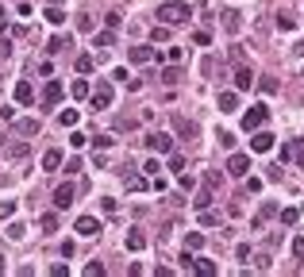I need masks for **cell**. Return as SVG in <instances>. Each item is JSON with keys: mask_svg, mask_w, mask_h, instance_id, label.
<instances>
[{"mask_svg": "<svg viewBox=\"0 0 304 277\" xmlns=\"http://www.w3.org/2000/svg\"><path fill=\"white\" fill-rule=\"evenodd\" d=\"M189 19V4H181V0H165V4H158V23L165 27H177Z\"/></svg>", "mask_w": 304, "mask_h": 277, "instance_id": "obj_1", "label": "cell"}, {"mask_svg": "<svg viewBox=\"0 0 304 277\" xmlns=\"http://www.w3.org/2000/svg\"><path fill=\"white\" fill-rule=\"evenodd\" d=\"M143 143H147V150H150V154H170V150H174V138L165 135V131H150V135L143 138Z\"/></svg>", "mask_w": 304, "mask_h": 277, "instance_id": "obj_2", "label": "cell"}, {"mask_svg": "<svg viewBox=\"0 0 304 277\" xmlns=\"http://www.w3.org/2000/svg\"><path fill=\"white\" fill-rule=\"evenodd\" d=\"M266 120H269V108H266V104H254L251 112L243 116V131H258V127H266Z\"/></svg>", "mask_w": 304, "mask_h": 277, "instance_id": "obj_3", "label": "cell"}, {"mask_svg": "<svg viewBox=\"0 0 304 277\" xmlns=\"http://www.w3.org/2000/svg\"><path fill=\"white\" fill-rule=\"evenodd\" d=\"M89 100H93L96 112L100 108H112V85L108 81H96V89H89Z\"/></svg>", "mask_w": 304, "mask_h": 277, "instance_id": "obj_4", "label": "cell"}, {"mask_svg": "<svg viewBox=\"0 0 304 277\" xmlns=\"http://www.w3.org/2000/svg\"><path fill=\"white\" fill-rule=\"evenodd\" d=\"M251 150L254 154H269V150H273V135H269V131H251Z\"/></svg>", "mask_w": 304, "mask_h": 277, "instance_id": "obj_5", "label": "cell"}, {"mask_svg": "<svg viewBox=\"0 0 304 277\" xmlns=\"http://www.w3.org/2000/svg\"><path fill=\"white\" fill-rule=\"evenodd\" d=\"M227 173L231 177H246L251 173V154H231L227 158Z\"/></svg>", "mask_w": 304, "mask_h": 277, "instance_id": "obj_6", "label": "cell"}, {"mask_svg": "<svg viewBox=\"0 0 304 277\" xmlns=\"http://www.w3.org/2000/svg\"><path fill=\"white\" fill-rule=\"evenodd\" d=\"M73 231H77V235H85V239H93V235H100V219H96V216H77Z\"/></svg>", "mask_w": 304, "mask_h": 277, "instance_id": "obj_7", "label": "cell"}, {"mask_svg": "<svg viewBox=\"0 0 304 277\" xmlns=\"http://www.w3.org/2000/svg\"><path fill=\"white\" fill-rule=\"evenodd\" d=\"M127 62H135V66L154 62V46H131V50H127Z\"/></svg>", "mask_w": 304, "mask_h": 277, "instance_id": "obj_8", "label": "cell"}, {"mask_svg": "<svg viewBox=\"0 0 304 277\" xmlns=\"http://www.w3.org/2000/svg\"><path fill=\"white\" fill-rule=\"evenodd\" d=\"M73 197H77V189H73V185H58V189H54V208H70Z\"/></svg>", "mask_w": 304, "mask_h": 277, "instance_id": "obj_9", "label": "cell"}, {"mask_svg": "<svg viewBox=\"0 0 304 277\" xmlns=\"http://www.w3.org/2000/svg\"><path fill=\"white\" fill-rule=\"evenodd\" d=\"M58 100H62V85H58V81H46V89H43V104H46V108H54Z\"/></svg>", "mask_w": 304, "mask_h": 277, "instance_id": "obj_10", "label": "cell"}, {"mask_svg": "<svg viewBox=\"0 0 304 277\" xmlns=\"http://www.w3.org/2000/svg\"><path fill=\"white\" fill-rule=\"evenodd\" d=\"M254 85V73H251V69H235V93H246V89H251Z\"/></svg>", "mask_w": 304, "mask_h": 277, "instance_id": "obj_11", "label": "cell"}, {"mask_svg": "<svg viewBox=\"0 0 304 277\" xmlns=\"http://www.w3.org/2000/svg\"><path fill=\"white\" fill-rule=\"evenodd\" d=\"M16 100L31 104V100H35V85H31V81H19V85H16Z\"/></svg>", "mask_w": 304, "mask_h": 277, "instance_id": "obj_12", "label": "cell"}, {"mask_svg": "<svg viewBox=\"0 0 304 277\" xmlns=\"http://www.w3.org/2000/svg\"><path fill=\"white\" fill-rule=\"evenodd\" d=\"M224 27H227L231 35H235V31H243V16H239L235 8H227V12H224Z\"/></svg>", "mask_w": 304, "mask_h": 277, "instance_id": "obj_13", "label": "cell"}, {"mask_svg": "<svg viewBox=\"0 0 304 277\" xmlns=\"http://www.w3.org/2000/svg\"><path fill=\"white\" fill-rule=\"evenodd\" d=\"M192 269L204 273V277H216L219 273V266H216V262H208V258H192Z\"/></svg>", "mask_w": 304, "mask_h": 277, "instance_id": "obj_14", "label": "cell"}, {"mask_svg": "<svg viewBox=\"0 0 304 277\" xmlns=\"http://www.w3.org/2000/svg\"><path fill=\"white\" fill-rule=\"evenodd\" d=\"M143 246H147V235H143L139 227H131L127 231V251H143Z\"/></svg>", "mask_w": 304, "mask_h": 277, "instance_id": "obj_15", "label": "cell"}, {"mask_svg": "<svg viewBox=\"0 0 304 277\" xmlns=\"http://www.w3.org/2000/svg\"><path fill=\"white\" fill-rule=\"evenodd\" d=\"M239 108V93H219V112H235Z\"/></svg>", "mask_w": 304, "mask_h": 277, "instance_id": "obj_16", "label": "cell"}, {"mask_svg": "<svg viewBox=\"0 0 304 277\" xmlns=\"http://www.w3.org/2000/svg\"><path fill=\"white\" fill-rule=\"evenodd\" d=\"M273 212H278V204H262V212H258V216H254V219H251V227H254V231H258V227H262V224H266V219H269V216H273Z\"/></svg>", "mask_w": 304, "mask_h": 277, "instance_id": "obj_17", "label": "cell"}, {"mask_svg": "<svg viewBox=\"0 0 304 277\" xmlns=\"http://www.w3.org/2000/svg\"><path fill=\"white\" fill-rule=\"evenodd\" d=\"M93 46H116V31H112V27H104L100 35H93Z\"/></svg>", "mask_w": 304, "mask_h": 277, "instance_id": "obj_18", "label": "cell"}, {"mask_svg": "<svg viewBox=\"0 0 304 277\" xmlns=\"http://www.w3.org/2000/svg\"><path fill=\"white\" fill-rule=\"evenodd\" d=\"M31 154V147H27V143H12L8 150H4V158H12V162H16V158H27Z\"/></svg>", "mask_w": 304, "mask_h": 277, "instance_id": "obj_19", "label": "cell"}, {"mask_svg": "<svg viewBox=\"0 0 304 277\" xmlns=\"http://www.w3.org/2000/svg\"><path fill=\"white\" fill-rule=\"evenodd\" d=\"M66 46H70V35H54L50 43H46V50H50V54H62Z\"/></svg>", "mask_w": 304, "mask_h": 277, "instance_id": "obj_20", "label": "cell"}, {"mask_svg": "<svg viewBox=\"0 0 304 277\" xmlns=\"http://www.w3.org/2000/svg\"><path fill=\"white\" fill-rule=\"evenodd\" d=\"M174 127L181 131V135H189V138L197 135V123H189V120H185V116H174Z\"/></svg>", "mask_w": 304, "mask_h": 277, "instance_id": "obj_21", "label": "cell"}, {"mask_svg": "<svg viewBox=\"0 0 304 277\" xmlns=\"http://www.w3.org/2000/svg\"><path fill=\"white\" fill-rule=\"evenodd\" d=\"M62 165V150H46L43 154V170H58Z\"/></svg>", "mask_w": 304, "mask_h": 277, "instance_id": "obj_22", "label": "cell"}, {"mask_svg": "<svg viewBox=\"0 0 304 277\" xmlns=\"http://www.w3.org/2000/svg\"><path fill=\"white\" fill-rule=\"evenodd\" d=\"M16 131H19V135H39V120H19Z\"/></svg>", "mask_w": 304, "mask_h": 277, "instance_id": "obj_23", "label": "cell"}, {"mask_svg": "<svg viewBox=\"0 0 304 277\" xmlns=\"http://www.w3.org/2000/svg\"><path fill=\"white\" fill-rule=\"evenodd\" d=\"M93 69H96V58L93 54H81L77 58V73H93Z\"/></svg>", "mask_w": 304, "mask_h": 277, "instance_id": "obj_24", "label": "cell"}, {"mask_svg": "<svg viewBox=\"0 0 304 277\" xmlns=\"http://www.w3.org/2000/svg\"><path fill=\"white\" fill-rule=\"evenodd\" d=\"M77 120H81V116L73 112V108H66V112L58 116V123H62V127H77Z\"/></svg>", "mask_w": 304, "mask_h": 277, "instance_id": "obj_25", "label": "cell"}, {"mask_svg": "<svg viewBox=\"0 0 304 277\" xmlns=\"http://www.w3.org/2000/svg\"><path fill=\"white\" fill-rule=\"evenodd\" d=\"M46 19H50V23L58 27V23H66V12H62L58 4H50V8H46Z\"/></svg>", "mask_w": 304, "mask_h": 277, "instance_id": "obj_26", "label": "cell"}, {"mask_svg": "<svg viewBox=\"0 0 304 277\" xmlns=\"http://www.w3.org/2000/svg\"><path fill=\"white\" fill-rule=\"evenodd\" d=\"M39 227H43V231H58V216H54V212L39 216Z\"/></svg>", "mask_w": 304, "mask_h": 277, "instance_id": "obj_27", "label": "cell"}, {"mask_svg": "<svg viewBox=\"0 0 304 277\" xmlns=\"http://www.w3.org/2000/svg\"><path fill=\"white\" fill-rule=\"evenodd\" d=\"M185 77V73H181V69H177V66H170V69H165V73H162V81H165V85H177V81H181Z\"/></svg>", "mask_w": 304, "mask_h": 277, "instance_id": "obj_28", "label": "cell"}, {"mask_svg": "<svg viewBox=\"0 0 304 277\" xmlns=\"http://www.w3.org/2000/svg\"><path fill=\"white\" fill-rule=\"evenodd\" d=\"M208 204H212V189H204V192H200L197 200H192V208H197V212H204Z\"/></svg>", "mask_w": 304, "mask_h": 277, "instance_id": "obj_29", "label": "cell"}, {"mask_svg": "<svg viewBox=\"0 0 304 277\" xmlns=\"http://www.w3.org/2000/svg\"><path fill=\"white\" fill-rule=\"evenodd\" d=\"M150 39H154V43H170V27H165V23H158Z\"/></svg>", "mask_w": 304, "mask_h": 277, "instance_id": "obj_30", "label": "cell"}, {"mask_svg": "<svg viewBox=\"0 0 304 277\" xmlns=\"http://www.w3.org/2000/svg\"><path fill=\"white\" fill-rule=\"evenodd\" d=\"M200 246H204V235L192 231V235H189V242H185V251H200Z\"/></svg>", "mask_w": 304, "mask_h": 277, "instance_id": "obj_31", "label": "cell"}, {"mask_svg": "<svg viewBox=\"0 0 304 277\" xmlns=\"http://www.w3.org/2000/svg\"><path fill=\"white\" fill-rule=\"evenodd\" d=\"M73 96H77V100H85L89 96V81H73V89H70Z\"/></svg>", "mask_w": 304, "mask_h": 277, "instance_id": "obj_32", "label": "cell"}, {"mask_svg": "<svg viewBox=\"0 0 304 277\" xmlns=\"http://www.w3.org/2000/svg\"><path fill=\"white\" fill-rule=\"evenodd\" d=\"M16 216V200H4V204H0V219H12Z\"/></svg>", "mask_w": 304, "mask_h": 277, "instance_id": "obj_33", "label": "cell"}, {"mask_svg": "<svg viewBox=\"0 0 304 277\" xmlns=\"http://www.w3.org/2000/svg\"><path fill=\"white\" fill-rule=\"evenodd\" d=\"M112 143H116L112 135H96V138H93V147H96V150H108V147H112Z\"/></svg>", "mask_w": 304, "mask_h": 277, "instance_id": "obj_34", "label": "cell"}, {"mask_svg": "<svg viewBox=\"0 0 304 277\" xmlns=\"http://www.w3.org/2000/svg\"><path fill=\"white\" fill-rule=\"evenodd\" d=\"M77 31H93V16H89V12L77 16Z\"/></svg>", "mask_w": 304, "mask_h": 277, "instance_id": "obj_35", "label": "cell"}, {"mask_svg": "<svg viewBox=\"0 0 304 277\" xmlns=\"http://www.w3.org/2000/svg\"><path fill=\"white\" fill-rule=\"evenodd\" d=\"M278 27H281V31H293V27H296V19H293V16H285V12H281V16H278Z\"/></svg>", "mask_w": 304, "mask_h": 277, "instance_id": "obj_36", "label": "cell"}, {"mask_svg": "<svg viewBox=\"0 0 304 277\" xmlns=\"http://www.w3.org/2000/svg\"><path fill=\"white\" fill-rule=\"evenodd\" d=\"M23 235H27L23 224H8V239H23Z\"/></svg>", "mask_w": 304, "mask_h": 277, "instance_id": "obj_37", "label": "cell"}, {"mask_svg": "<svg viewBox=\"0 0 304 277\" xmlns=\"http://www.w3.org/2000/svg\"><path fill=\"white\" fill-rule=\"evenodd\" d=\"M127 189H131V192H139V189H147V177H127Z\"/></svg>", "mask_w": 304, "mask_h": 277, "instance_id": "obj_38", "label": "cell"}, {"mask_svg": "<svg viewBox=\"0 0 304 277\" xmlns=\"http://www.w3.org/2000/svg\"><path fill=\"white\" fill-rule=\"evenodd\" d=\"M296 216H300L296 208H285V212H281V224H289V227H293V224H296Z\"/></svg>", "mask_w": 304, "mask_h": 277, "instance_id": "obj_39", "label": "cell"}, {"mask_svg": "<svg viewBox=\"0 0 304 277\" xmlns=\"http://www.w3.org/2000/svg\"><path fill=\"white\" fill-rule=\"evenodd\" d=\"M258 89H262V93H278V81H273V77H262Z\"/></svg>", "mask_w": 304, "mask_h": 277, "instance_id": "obj_40", "label": "cell"}, {"mask_svg": "<svg viewBox=\"0 0 304 277\" xmlns=\"http://www.w3.org/2000/svg\"><path fill=\"white\" fill-rule=\"evenodd\" d=\"M219 147H224V150L235 147V135H231V131H219Z\"/></svg>", "mask_w": 304, "mask_h": 277, "instance_id": "obj_41", "label": "cell"}, {"mask_svg": "<svg viewBox=\"0 0 304 277\" xmlns=\"http://www.w3.org/2000/svg\"><path fill=\"white\" fill-rule=\"evenodd\" d=\"M100 273H104V266H100V262H89V266H85V277H100Z\"/></svg>", "mask_w": 304, "mask_h": 277, "instance_id": "obj_42", "label": "cell"}, {"mask_svg": "<svg viewBox=\"0 0 304 277\" xmlns=\"http://www.w3.org/2000/svg\"><path fill=\"white\" fill-rule=\"evenodd\" d=\"M293 158L304 165V138H296V143H293Z\"/></svg>", "mask_w": 304, "mask_h": 277, "instance_id": "obj_43", "label": "cell"}, {"mask_svg": "<svg viewBox=\"0 0 304 277\" xmlns=\"http://www.w3.org/2000/svg\"><path fill=\"white\" fill-rule=\"evenodd\" d=\"M192 43H197V46H208L212 35H208V31H197V35H192Z\"/></svg>", "mask_w": 304, "mask_h": 277, "instance_id": "obj_44", "label": "cell"}, {"mask_svg": "<svg viewBox=\"0 0 304 277\" xmlns=\"http://www.w3.org/2000/svg\"><path fill=\"white\" fill-rule=\"evenodd\" d=\"M85 143H89V135H81V131H73V135H70V147H85Z\"/></svg>", "mask_w": 304, "mask_h": 277, "instance_id": "obj_45", "label": "cell"}, {"mask_svg": "<svg viewBox=\"0 0 304 277\" xmlns=\"http://www.w3.org/2000/svg\"><path fill=\"white\" fill-rule=\"evenodd\" d=\"M170 170H185V158L174 154V150H170Z\"/></svg>", "mask_w": 304, "mask_h": 277, "instance_id": "obj_46", "label": "cell"}, {"mask_svg": "<svg viewBox=\"0 0 304 277\" xmlns=\"http://www.w3.org/2000/svg\"><path fill=\"white\" fill-rule=\"evenodd\" d=\"M8 54H12V43H8V39H0V62H8Z\"/></svg>", "mask_w": 304, "mask_h": 277, "instance_id": "obj_47", "label": "cell"}, {"mask_svg": "<svg viewBox=\"0 0 304 277\" xmlns=\"http://www.w3.org/2000/svg\"><path fill=\"white\" fill-rule=\"evenodd\" d=\"M165 58H170V62L177 66V62H181V46H170V50H165Z\"/></svg>", "mask_w": 304, "mask_h": 277, "instance_id": "obj_48", "label": "cell"}, {"mask_svg": "<svg viewBox=\"0 0 304 277\" xmlns=\"http://www.w3.org/2000/svg\"><path fill=\"white\" fill-rule=\"evenodd\" d=\"M204 185H208V189H216V185H219V173H216V170L204 173Z\"/></svg>", "mask_w": 304, "mask_h": 277, "instance_id": "obj_49", "label": "cell"}, {"mask_svg": "<svg viewBox=\"0 0 304 277\" xmlns=\"http://www.w3.org/2000/svg\"><path fill=\"white\" fill-rule=\"evenodd\" d=\"M104 23H108V27L116 31V27H120V12H108V16H104Z\"/></svg>", "mask_w": 304, "mask_h": 277, "instance_id": "obj_50", "label": "cell"}, {"mask_svg": "<svg viewBox=\"0 0 304 277\" xmlns=\"http://www.w3.org/2000/svg\"><path fill=\"white\" fill-rule=\"evenodd\" d=\"M246 192H262V177H251V181H246Z\"/></svg>", "mask_w": 304, "mask_h": 277, "instance_id": "obj_51", "label": "cell"}, {"mask_svg": "<svg viewBox=\"0 0 304 277\" xmlns=\"http://www.w3.org/2000/svg\"><path fill=\"white\" fill-rule=\"evenodd\" d=\"M293 254H296V258H304V239H293Z\"/></svg>", "mask_w": 304, "mask_h": 277, "instance_id": "obj_52", "label": "cell"}, {"mask_svg": "<svg viewBox=\"0 0 304 277\" xmlns=\"http://www.w3.org/2000/svg\"><path fill=\"white\" fill-rule=\"evenodd\" d=\"M0 31H8V16H4V8H0Z\"/></svg>", "mask_w": 304, "mask_h": 277, "instance_id": "obj_53", "label": "cell"}, {"mask_svg": "<svg viewBox=\"0 0 304 277\" xmlns=\"http://www.w3.org/2000/svg\"><path fill=\"white\" fill-rule=\"evenodd\" d=\"M0 273H4V254H0Z\"/></svg>", "mask_w": 304, "mask_h": 277, "instance_id": "obj_54", "label": "cell"}, {"mask_svg": "<svg viewBox=\"0 0 304 277\" xmlns=\"http://www.w3.org/2000/svg\"><path fill=\"white\" fill-rule=\"evenodd\" d=\"M46 4H58V0H46Z\"/></svg>", "mask_w": 304, "mask_h": 277, "instance_id": "obj_55", "label": "cell"}]
</instances>
